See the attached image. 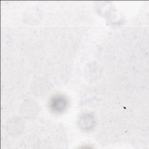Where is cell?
<instances>
[{
	"label": "cell",
	"mask_w": 149,
	"mask_h": 149,
	"mask_svg": "<svg viewBox=\"0 0 149 149\" xmlns=\"http://www.w3.org/2000/svg\"><path fill=\"white\" fill-rule=\"evenodd\" d=\"M23 115L26 118H30L34 116L37 112V105L33 101H27L23 105Z\"/></svg>",
	"instance_id": "cell-1"
},
{
	"label": "cell",
	"mask_w": 149,
	"mask_h": 149,
	"mask_svg": "<svg viewBox=\"0 0 149 149\" xmlns=\"http://www.w3.org/2000/svg\"><path fill=\"white\" fill-rule=\"evenodd\" d=\"M23 123H22L21 120L19 119H14V120L10 121L9 124V127L10 131L14 132V133H17L22 130L23 127Z\"/></svg>",
	"instance_id": "cell-2"
}]
</instances>
